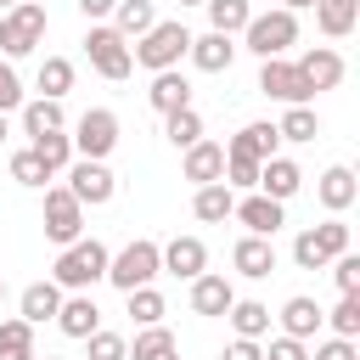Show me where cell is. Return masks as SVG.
Here are the masks:
<instances>
[{
    "mask_svg": "<svg viewBox=\"0 0 360 360\" xmlns=\"http://www.w3.org/2000/svg\"><path fill=\"white\" fill-rule=\"evenodd\" d=\"M107 259H112V253H107L96 236H79V242H68L62 259L51 264V281H56L62 292H84V287L107 281Z\"/></svg>",
    "mask_w": 360,
    "mask_h": 360,
    "instance_id": "obj_1",
    "label": "cell"
},
{
    "mask_svg": "<svg viewBox=\"0 0 360 360\" xmlns=\"http://www.w3.org/2000/svg\"><path fill=\"white\" fill-rule=\"evenodd\" d=\"M186 45H191V28L174 17V22H152L135 45H129V56L141 62V68H152V73H163V68H180V56H186Z\"/></svg>",
    "mask_w": 360,
    "mask_h": 360,
    "instance_id": "obj_2",
    "label": "cell"
},
{
    "mask_svg": "<svg viewBox=\"0 0 360 360\" xmlns=\"http://www.w3.org/2000/svg\"><path fill=\"white\" fill-rule=\"evenodd\" d=\"M242 39H248V51H253L259 62H264V56H281L287 45H298V11H287V6L253 11L248 28H242Z\"/></svg>",
    "mask_w": 360,
    "mask_h": 360,
    "instance_id": "obj_3",
    "label": "cell"
},
{
    "mask_svg": "<svg viewBox=\"0 0 360 360\" xmlns=\"http://www.w3.org/2000/svg\"><path fill=\"white\" fill-rule=\"evenodd\" d=\"M152 276H163V264H158V242H152V236H135L129 248H118V253L107 259V281H112L118 292L146 287Z\"/></svg>",
    "mask_w": 360,
    "mask_h": 360,
    "instance_id": "obj_4",
    "label": "cell"
},
{
    "mask_svg": "<svg viewBox=\"0 0 360 360\" xmlns=\"http://www.w3.org/2000/svg\"><path fill=\"white\" fill-rule=\"evenodd\" d=\"M39 39H45V6H39V0H17V6L0 17V51H6V62H11V56H28Z\"/></svg>",
    "mask_w": 360,
    "mask_h": 360,
    "instance_id": "obj_5",
    "label": "cell"
},
{
    "mask_svg": "<svg viewBox=\"0 0 360 360\" xmlns=\"http://www.w3.org/2000/svg\"><path fill=\"white\" fill-rule=\"evenodd\" d=\"M84 56H90V68L101 73V79H129V68H135V56H129V39L118 34V28H107V22H90V34H84Z\"/></svg>",
    "mask_w": 360,
    "mask_h": 360,
    "instance_id": "obj_6",
    "label": "cell"
},
{
    "mask_svg": "<svg viewBox=\"0 0 360 360\" xmlns=\"http://www.w3.org/2000/svg\"><path fill=\"white\" fill-rule=\"evenodd\" d=\"M68 191H73L84 208H101V202H112L118 180H112L107 158H73V163H68Z\"/></svg>",
    "mask_w": 360,
    "mask_h": 360,
    "instance_id": "obj_7",
    "label": "cell"
},
{
    "mask_svg": "<svg viewBox=\"0 0 360 360\" xmlns=\"http://www.w3.org/2000/svg\"><path fill=\"white\" fill-rule=\"evenodd\" d=\"M68 141H73V158H107L118 146V118L107 107H90V112H79Z\"/></svg>",
    "mask_w": 360,
    "mask_h": 360,
    "instance_id": "obj_8",
    "label": "cell"
},
{
    "mask_svg": "<svg viewBox=\"0 0 360 360\" xmlns=\"http://www.w3.org/2000/svg\"><path fill=\"white\" fill-rule=\"evenodd\" d=\"M45 236L62 242V248L84 236V202H79L68 186H51V191H45Z\"/></svg>",
    "mask_w": 360,
    "mask_h": 360,
    "instance_id": "obj_9",
    "label": "cell"
},
{
    "mask_svg": "<svg viewBox=\"0 0 360 360\" xmlns=\"http://www.w3.org/2000/svg\"><path fill=\"white\" fill-rule=\"evenodd\" d=\"M259 90H264L270 101H287V107H298V101L315 96V90L304 84V73H298L292 62H281V56H264V62H259Z\"/></svg>",
    "mask_w": 360,
    "mask_h": 360,
    "instance_id": "obj_10",
    "label": "cell"
},
{
    "mask_svg": "<svg viewBox=\"0 0 360 360\" xmlns=\"http://www.w3.org/2000/svg\"><path fill=\"white\" fill-rule=\"evenodd\" d=\"M253 236H276L281 225H287V202H276V197H264V191H248V197H236V208H231Z\"/></svg>",
    "mask_w": 360,
    "mask_h": 360,
    "instance_id": "obj_11",
    "label": "cell"
},
{
    "mask_svg": "<svg viewBox=\"0 0 360 360\" xmlns=\"http://www.w3.org/2000/svg\"><path fill=\"white\" fill-rule=\"evenodd\" d=\"M158 264H163L169 276L191 281V276H202V270H208V248H202V236H174V242H163V248H158Z\"/></svg>",
    "mask_w": 360,
    "mask_h": 360,
    "instance_id": "obj_12",
    "label": "cell"
},
{
    "mask_svg": "<svg viewBox=\"0 0 360 360\" xmlns=\"http://www.w3.org/2000/svg\"><path fill=\"white\" fill-rule=\"evenodd\" d=\"M292 68L304 73V84H309V90H338V84H343V56H338L332 45H309Z\"/></svg>",
    "mask_w": 360,
    "mask_h": 360,
    "instance_id": "obj_13",
    "label": "cell"
},
{
    "mask_svg": "<svg viewBox=\"0 0 360 360\" xmlns=\"http://www.w3.org/2000/svg\"><path fill=\"white\" fill-rule=\"evenodd\" d=\"M298 186H304V169L292 163V158H264L259 163V186L253 191H264V197H276V202H287V197H298Z\"/></svg>",
    "mask_w": 360,
    "mask_h": 360,
    "instance_id": "obj_14",
    "label": "cell"
},
{
    "mask_svg": "<svg viewBox=\"0 0 360 360\" xmlns=\"http://www.w3.org/2000/svg\"><path fill=\"white\" fill-rule=\"evenodd\" d=\"M186 56L197 62V73H225L231 62H236V45H231V34H191V45H186Z\"/></svg>",
    "mask_w": 360,
    "mask_h": 360,
    "instance_id": "obj_15",
    "label": "cell"
},
{
    "mask_svg": "<svg viewBox=\"0 0 360 360\" xmlns=\"http://www.w3.org/2000/svg\"><path fill=\"white\" fill-rule=\"evenodd\" d=\"M231 264H236V270H242L248 281H264V276L276 270V242H270V236H253V231H248V236H242V242L231 248Z\"/></svg>",
    "mask_w": 360,
    "mask_h": 360,
    "instance_id": "obj_16",
    "label": "cell"
},
{
    "mask_svg": "<svg viewBox=\"0 0 360 360\" xmlns=\"http://www.w3.org/2000/svg\"><path fill=\"white\" fill-rule=\"evenodd\" d=\"M315 197H321V208H326V214H343V208L360 197V186H354V169H349V163H332V169L315 180Z\"/></svg>",
    "mask_w": 360,
    "mask_h": 360,
    "instance_id": "obj_17",
    "label": "cell"
},
{
    "mask_svg": "<svg viewBox=\"0 0 360 360\" xmlns=\"http://www.w3.org/2000/svg\"><path fill=\"white\" fill-rule=\"evenodd\" d=\"M231 304H236V287H231L225 276H214V270L191 276V309H197V315H225Z\"/></svg>",
    "mask_w": 360,
    "mask_h": 360,
    "instance_id": "obj_18",
    "label": "cell"
},
{
    "mask_svg": "<svg viewBox=\"0 0 360 360\" xmlns=\"http://www.w3.org/2000/svg\"><path fill=\"white\" fill-rule=\"evenodd\" d=\"M180 169H186V180H191V186H208V180H219V174H225V146H219V141H191Z\"/></svg>",
    "mask_w": 360,
    "mask_h": 360,
    "instance_id": "obj_19",
    "label": "cell"
},
{
    "mask_svg": "<svg viewBox=\"0 0 360 360\" xmlns=\"http://www.w3.org/2000/svg\"><path fill=\"white\" fill-rule=\"evenodd\" d=\"M17 309H22L28 326H45V321H56V309H62V287H56V281H28L22 298H17Z\"/></svg>",
    "mask_w": 360,
    "mask_h": 360,
    "instance_id": "obj_20",
    "label": "cell"
},
{
    "mask_svg": "<svg viewBox=\"0 0 360 360\" xmlns=\"http://www.w3.org/2000/svg\"><path fill=\"white\" fill-rule=\"evenodd\" d=\"M56 326L68 332V338H90L96 326H101V309H96V298L90 292H73V298H62V309H56Z\"/></svg>",
    "mask_w": 360,
    "mask_h": 360,
    "instance_id": "obj_21",
    "label": "cell"
},
{
    "mask_svg": "<svg viewBox=\"0 0 360 360\" xmlns=\"http://www.w3.org/2000/svg\"><path fill=\"white\" fill-rule=\"evenodd\" d=\"M146 101H152L158 112H180V107H191V84H186V73H180V68H163V73H152V90H146Z\"/></svg>",
    "mask_w": 360,
    "mask_h": 360,
    "instance_id": "obj_22",
    "label": "cell"
},
{
    "mask_svg": "<svg viewBox=\"0 0 360 360\" xmlns=\"http://www.w3.org/2000/svg\"><path fill=\"white\" fill-rule=\"evenodd\" d=\"M276 146H281L276 124H242V129L231 135V146H225V152H236V158H253V163H264V158H276Z\"/></svg>",
    "mask_w": 360,
    "mask_h": 360,
    "instance_id": "obj_23",
    "label": "cell"
},
{
    "mask_svg": "<svg viewBox=\"0 0 360 360\" xmlns=\"http://www.w3.org/2000/svg\"><path fill=\"white\" fill-rule=\"evenodd\" d=\"M360 22V0H315V28L326 39H349Z\"/></svg>",
    "mask_w": 360,
    "mask_h": 360,
    "instance_id": "obj_24",
    "label": "cell"
},
{
    "mask_svg": "<svg viewBox=\"0 0 360 360\" xmlns=\"http://www.w3.org/2000/svg\"><path fill=\"white\" fill-rule=\"evenodd\" d=\"M231 208H236V191H231L225 180H208V186H197V197H191V214H197L202 225L231 219Z\"/></svg>",
    "mask_w": 360,
    "mask_h": 360,
    "instance_id": "obj_25",
    "label": "cell"
},
{
    "mask_svg": "<svg viewBox=\"0 0 360 360\" xmlns=\"http://www.w3.org/2000/svg\"><path fill=\"white\" fill-rule=\"evenodd\" d=\"M321 321H326V309H321L315 298H304V292L281 304V332H287V338H315Z\"/></svg>",
    "mask_w": 360,
    "mask_h": 360,
    "instance_id": "obj_26",
    "label": "cell"
},
{
    "mask_svg": "<svg viewBox=\"0 0 360 360\" xmlns=\"http://www.w3.org/2000/svg\"><path fill=\"white\" fill-rule=\"evenodd\" d=\"M17 112H22V135H45V129H68V112H62V101H51V96H39V101H22Z\"/></svg>",
    "mask_w": 360,
    "mask_h": 360,
    "instance_id": "obj_27",
    "label": "cell"
},
{
    "mask_svg": "<svg viewBox=\"0 0 360 360\" xmlns=\"http://www.w3.org/2000/svg\"><path fill=\"white\" fill-rule=\"evenodd\" d=\"M124 360H180V343H174L169 326H141V338H135V349Z\"/></svg>",
    "mask_w": 360,
    "mask_h": 360,
    "instance_id": "obj_28",
    "label": "cell"
},
{
    "mask_svg": "<svg viewBox=\"0 0 360 360\" xmlns=\"http://www.w3.org/2000/svg\"><path fill=\"white\" fill-rule=\"evenodd\" d=\"M158 22V11H152V0H118L112 6V28L124 34V39H141L146 28Z\"/></svg>",
    "mask_w": 360,
    "mask_h": 360,
    "instance_id": "obj_29",
    "label": "cell"
},
{
    "mask_svg": "<svg viewBox=\"0 0 360 360\" xmlns=\"http://www.w3.org/2000/svg\"><path fill=\"white\" fill-rule=\"evenodd\" d=\"M225 315H231L236 338H264V332H270V309H264L259 298H236V304H231Z\"/></svg>",
    "mask_w": 360,
    "mask_h": 360,
    "instance_id": "obj_30",
    "label": "cell"
},
{
    "mask_svg": "<svg viewBox=\"0 0 360 360\" xmlns=\"http://www.w3.org/2000/svg\"><path fill=\"white\" fill-rule=\"evenodd\" d=\"M202 6H208V28H214V34H242L248 17H253L248 0H202Z\"/></svg>",
    "mask_w": 360,
    "mask_h": 360,
    "instance_id": "obj_31",
    "label": "cell"
},
{
    "mask_svg": "<svg viewBox=\"0 0 360 360\" xmlns=\"http://www.w3.org/2000/svg\"><path fill=\"white\" fill-rule=\"evenodd\" d=\"M0 360H34V326L22 315L0 321Z\"/></svg>",
    "mask_w": 360,
    "mask_h": 360,
    "instance_id": "obj_32",
    "label": "cell"
},
{
    "mask_svg": "<svg viewBox=\"0 0 360 360\" xmlns=\"http://www.w3.org/2000/svg\"><path fill=\"white\" fill-rule=\"evenodd\" d=\"M68 90H73V62H68V56H45V62H39V96L62 101Z\"/></svg>",
    "mask_w": 360,
    "mask_h": 360,
    "instance_id": "obj_33",
    "label": "cell"
},
{
    "mask_svg": "<svg viewBox=\"0 0 360 360\" xmlns=\"http://www.w3.org/2000/svg\"><path fill=\"white\" fill-rule=\"evenodd\" d=\"M276 135H281V141H315V135H321V118H315V107H309V101L287 107V118L276 124Z\"/></svg>",
    "mask_w": 360,
    "mask_h": 360,
    "instance_id": "obj_34",
    "label": "cell"
},
{
    "mask_svg": "<svg viewBox=\"0 0 360 360\" xmlns=\"http://www.w3.org/2000/svg\"><path fill=\"white\" fill-rule=\"evenodd\" d=\"M163 135L186 152L191 141H202V118H197V107H180V112H163Z\"/></svg>",
    "mask_w": 360,
    "mask_h": 360,
    "instance_id": "obj_35",
    "label": "cell"
},
{
    "mask_svg": "<svg viewBox=\"0 0 360 360\" xmlns=\"http://www.w3.org/2000/svg\"><path fill=\"white\" fill-rule=\"evenodd\" d=\"M34 152L45 158V169H51V174L73 163V141H68V129H45V135H34Z\"/></svg>",
    "mask_w": 360,
    "mask_h": 360,
    "instance_id": "obj_36",
    "label": "cell"
},
{
    "mask_svg": "<svg viewBox=\"0 0 360 360\" xmlns=\"http://www.w3.org/2000/svg\"><path fill=\"white\" fill-rule=\"evenodd\" d=\"M309 242H315V248H321V259L332 264L338 253H349V225H343V219L332 214L326 225H315V231H309Z\"/></svg>",
    "mask_w": 360,
    "mask_h": 360,
    "instance_id": "obj_37",
    "label": "cell"
},
{
    "mask_svg": "<svg viewBox=\"0 0 360 360\" xmlns=\"http://www.w3.org/2000/svg\"><path fill=\"white\" fill-rule=\"evenodd\" d=\"M124 298H129V315H135L141 326H158V321H163V292H158L152 281H146V287H129Z\"/></svg>",
    "mask_w": 360,
    "mask_h": 360,
    "instance_id": "obj_38",
    "label": "cell"
},
{
    "mask_svg": "<svg viewBox=\"0 0 360 360\" xmlns=\"http://www.w3.org/2000/svg\"><path fill=\"white\" fill-rule=\"evenodd\" d=\"M11 180H17V186H45L51 169H45V158H39L34 146H22V152H11Z\"/></svg>",
    "mask_w": 360,
    "mask_h": 360,
    "instance_id": "obj_39",
    "label": "cell"
},
{
    "mask_svg": "<svg viewBox=\"0 0 360 360\" xmlns=\"http://www.w3.org/2000/svg\"><path fill=\"white\" fill-rule=\"evenodd\" d=\"M326 321H332V338H360V292H343Z\"/></svg>",
    "mask_w": 360,
    "mask_h": 360,
    "instance_id": "obj_40",
    "label": "cell"
},
{
    "mask_svg": "<svg viewBox=\"0 0 360 360\" xmlns=\"http://www.w3.org/2000/svg\"><path fill=\"white\" fill-rule=\"evenodd\" d=\"M231 191H253L259 186V163L253 158H236V152H225V174H219Z\"/></svg>",
    "mask_w": 360,
    "mask_h": 360,
    "instance_id": "obj_41",
    "label": "cell"
},
{
    "mask_svg": "<svg viewBox=\"0 0 360 360\" xmlns=\"http://www.w3.org/2000/svg\"><path fill=\"white\" fill-rule=\"evenodd\" d=\"M84 343H90V360H124V354H129V343H124L118 332H101V326H96Z\"/></svg>",
    "mask_w": 360,
    "mask_h": 360,
    "instance_id": "obj_42",
    "label": "cell"
},
{
    "mask_svg": "<svg viewBox=\"0 0 360 360\" xmlns=\"http://www.w3.org/2000/svg\"><path fill=\"white\" fill-rule=\"evenodd\" d=\"M22 107V79L11 62H0V112H17Z\"/></svg>",
    "mask_w": 360,
    "mask_h": 360,
    "instance_id": "obj_43",
    "label": "cell"
},
{
    "mask_svg": "<svg viewBox=\"0 0 360 360\" xmlns=\"http://www.w3.org/2000/svg\"><path fill=\"white\" fill-rule=\"evenodd\" d=\"M332 276H338V292H360V259L354 253H338L332 259Z\"/></svg>",
    "mask_w": 360,
    "mask_h": 360,
    "instance_id": "obj_44",
    "label": "cell"
},
{
    "mask_svg": "<svg viewBox=\"0 0 360 360\" xmlns=\"http://www.w3.org/2000/svg\"><path fill=\"white\" fill-rule=\"evenodd\" d=\"M292 259H298V270H326V259H321V248L309 242V231L292 236Z\"/></svg>",
    "mask_w": 360,
    "mask_h": 360,
    "instance_id": "obj_45",
    "label": "cell"
},
{
    "mask_svg": "<svg viewBox=\"0 0 360 360\" xmlns=\"http://www.w3.org/2000/svg\"><path fill=\"white\" fill-rule=\"evenodd\" d=\"M264 360H309V354H304V338H287V332H281V338H270Z\"/></svg>",
    "mask_w": 360,
    "mask_h": 360,
    "instance_id": "obj_46",
    "label": "cell"
},
{
    "mask_svg": "<svg viewBox=\"0 0 360 360\" xmlns=\"http://www.w3.org/2000/svg\"><path fill=\"white\" fill-rule=\"evenodd\" d=\"M315 360H360V354H354V338H326L315 349Z\"/></svg>",
    "mask_w": 360,
    "mask_h": 360,
    "instance_id": "obj_47",
    "label": "cell"
},
{
    "mask_svg": "<svg viewBox=\"0 0 360 360\" xmlns=\"http://www.w3.org/2000/svg\"><path fill=\"white\" fill-rule=\"evenodd\" d=\"M219 360H264V349H259V338H236Z\"/></svg>",
    "mask_w": 360,
    "mask_h": 360,
    "instance_id": "obj_48",
    "label": "cell"
},
{
    "mask_svg": "<svg viewBox=\"0 0 360 360\" xmlns=\"http://www.w3.org/2000/svg\"><path fill=\"white\" fill-rule=\"evenodd\" d=\"M112 6H118V0H79V11H84L90 22H101V17H112Z\"/></svg>",
    "mask_w": 360,
    "mask_h": 360,
    "instance_id": "obj_49",
    "label": "cell"
},
{
    "mask_svg": "<svg viewBox=\"0 0 360 360\" xmlns=\"http://www.w3.org/2000/svg\"><path fill=\"white\" fill-rule=\"evenodd\" d=\"M281 6H287V11H304V6H315V0H281Z\"/></svg>",
    "mask_w": 360,
    "mask_h": 360,
    "instance_id": "obj_50",
    "label": "cell"
},
{
    "mask_svg": "<svg viewBox=\"0 0 360 360\" xmlns=\"http://www.w3.org/2000/svg\"><path fill=\"white\" fill-rule=\"evenodd\" d=\"M6 135H11V129H6V112H0V146H6Z\"/></svg>",
    "mask_w": 360,
    "mask_h": 360,
    "instance_id": "obj_51",
    "label": "cell"
},
{
    "mask_svg": "<svg viewBox=\"0 0 360 360\" xmlns=\"http://www.w3.org/2000/svg\"><path fill=\"white\" fill-rule=\"evenodd\" d=\"M11 6H17V0H0V11H11Z\"/></svg>",
    "mask_w": 360,
    "mask_h": 360,
    "instance_id": "obj_52",
    "label": "cell"
},
{
    "mask_svg": "<svg viewBox=\"0 0 360 360\" xmlns=\"http://www.w3.org/2000/svg\"><path fill=\"white\" fill-rule=\"evenodd\" d=\"M180 6H202V0H180Z\"/></svg>",
    "mask_w": 360,
    "mask_h": 360,
    "instance_id": "obj_53",
    "label": "cell"
},
{
    "mask_svg": "<svg viewBox=\"0 0 360 360\" xmlns=\"http://www.w3.org/2000/svg\"><path fill=\"white\" fill-rule=\"evenodd\" d=\"M34 360H39V354H34ZM45 360H56V354H45Z\"/></svg>",
    "mask_w": 360,
    "mask_h": 360,
    "instance_id": "obj_54",
    "label": "cell"
},
{
    "mask_svg": "<svg viewBox=\"0 0 360 360\" xmlns=\"http://www.w3.org/2000/svg\"><path fill=\"white\" fill-rule=\"evenodd\" d=\"M0 298H6V281H0Z\"/></svg>",
    "mask_w": 360,
    "mask_h": 360,
    "instance_id": "obj_55",
    "label": "cell"
}]
</instances>
